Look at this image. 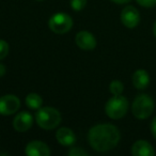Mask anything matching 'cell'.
Here are the masks:
<instances>
[{
	"instance_id": "ba28073f",
	"label": "cell",
	"mask_w": 156,
	"mask_h": 156,
	"mask_svg": "<svg viewBox=\"0 0 156 156\" xmlns=\"http://www.w3.org/2000/svg\"><path fill=\"white\" fill-rule=\"evenodd\" d=\"M33 124V117L29 111H22L13 119V127L16 132L25 133L31 128Z\"/></svg>"
},
{
	"instance_id": "603a6c76",
	"label": "cell",
	"mask_w": 156,
	"mask_h": 156,
	"mask_svg": "<svg viewBox=\"0 0 156 156\" xmlns=\"http://www.w3.org/2000/svg\"><path fill=\"white\" fill-rule=\"evenodd\" d=\"M153 33H154V35H155V37H156V22L154 23V26H153Z\"/></svg>"
},
{
	"instance_id": "ffe728a7",
	"label": "cell",
	"mask_w": 156,
	"mask_h": 156,
	"mask_svg": "<svg viewBox=\"0 0 156 156\" xmlns=\"http://www.w3.org/2000/svg\"><path fill=\"white\" fill-rule=\"evenodd\" d=\"M151 132H152L153 137L156 139V117L154 118L153 121H152V123H151Z\"/></svg>"
},
{
	"instance_id": "4fadbf2b",
	"label": "cell",
	"mask_w": 156,
	"mask_h": 156,
	"mask_svg": "<svg viewBox=\"0 0 156 156\" xmlns=\"http://www.w3.org/2000/svg\"><path fill=\"white\" fill-rule=\"evenodd\" d=\"M133 85L136 89L138 90H144L150 83V75L145 69H137L133 74Z\"/></svg>"
},
{
	"instance_id": "cb8c5ba5",
	"label": "cell",
	"mask_w": 156,
	"mask_h": 156,
	"mask_svg": "<svg viewBox=\"0 0 156 156\" xmlns=\"http://www.w3.org/2000/svg\"><path fill=\"white\" fill-rule=\"evenodd\" d=\"M37 1H42V0H37Z\"/></svg>"
},
{
	"instance_id": "277c9868",
	"label": "cell",
	"mask_w": 156,
	"mask_h": 156,
	"mask_svg": "<svg viewBox=\"0 0 156 156\" xmlns=\"http://www.w3.org/2000/svg\"><path fill=\"white\" fill-rule=\"evenodd\" d=\"M154 111V101L147 94H139L132 104V112L137 119H147Z\"/></svg>"
},
{
	"instance_id": "30bf717a",
	"label": "cell",
	"mask_w": 156,
	"mask_h": 156,
	"mask_svg": "<svg viewBox=\"0 0 156 156\" xmlns=\"http://www.w3.org/2000/svg\"><path fill=\"white\" fill-rule=\"evenodd\" d=\"M25 153L28 156H48L50 155V149L43 141L33 140L26 145Z\"/></svg>"
},
{
	"instance_id": "6da1fadb",
	"label": "cell",
	"mask_w": 156,
	"mask_h": 156,
	"mask_svg": "<svg viewBox=\"0 0 156 156\" xmlns=\"http://www.w3.org/2000/svg\"><path fill=\"white\" fill-rule=\"evenodd\" d=\"M121 135L117 126L109 123H102L94 125L88 133V141L94 151L108 152L117 147Z\"/></svg>"
},
{
	"instance_id": "7a4b0ae2",
	"label": "cell",
	"mask_w": 156,
	"mask_h": 156,
	"mask_svg": "<svg viewBox=\"0 0 156 156\" xmlns=\"http://www.w3.org/2000/svg\"><path fill=\"white\" fill-rule=\"evenodd\" d=\"M34 118L37 125L45 130L55 129L61 123V113L54 107H41Z\"/></svg>"
},
{
	"instance_id": "e0dca14e",
	"label": "cell",
	"mask_w": 156,
	"mask_h": 156,
	"mask_svg": "<svg viewBox=\"0 0 156 156\" xmlns=\"http://www.w3.org/2000/svg\"><path fill=\"white\" fill-rule=\"evenodd\" d=\"M87 5V0H71V8L74 11H81Z\"/></svg>"
},
{
	"instance_id": "7c38bea8",
	"label": "cell",
	"mask_w": 156,
	"mask_h": 156,
	"mask_svg": "<svg viewBox=\"0 0 156 156\" xmlns=\"http://www.w3.org/2000/svg\"><path fill=\"white\" fill-rule=\"evenodd\" d=\"M132 154L134 156H153L155 154L151 143L145 140H138L133 144Z\"/></svg>"
},
{
	"instance_id": "5b68a950",
	"label": "cell",
	"mask_w": 156,
	"mask_h": 156,
	"mask_svg": "<svg viewBox=\"0 0 156 156\" xmlns=\"http://www.w3.org/2000/svg\"><path fill=\"white\" fill-rule=\"evenodd\" d=\"M48 27L54 33L57 34H64L69 32L73 27V20L66 13L59 12L56 13L48 20Z\"/></svg>"
},
{
	"instance_id": "3957f363",
	"label": "cell",
	"mask_w": 156,
	"mask_h": 156,
	"mask_svg": "<svg viewBox=\"0 0 156 156\" xmlns=\"http://www.w3.org/2000/svg\"><path fill=\"white\" fill-rule=\"evenodd\" d=\"M128 110V101L125 96L113 95L107 101L105 105V112L107 117L112 120H119L126 115Z\"/></svg>"
},
{
	"instance_id": "9c48e42d",
	"label": "cell",
	"mask_w": 156,
	"mask_h": 156,
	"mask_svg": "<svg viewBox=\"0 0 156 156\" xmlns=\"http://www.w3.org/2000/svg\"><path fill=\"white\" fill-rule=\"evenodd\" d=\"M76 45L80 49L83 50H92L96 47V39L91 32L89 31H79V32L76 34L75 37Z\"/></svg>"
},
{
	"instance_id": "8fae6325",
	"label": "cell",
	"mask_w": 156,
	"mask_h": 156,
	"mask_svg": "<svg viewBox=\"0 0 156 156\" xmlns=\"http://www.w3.org/2000/svg\"><path fill=\"white\" fill-rule=\"evenodd\" d=\"M56 139L63 147H72L76 142V136L69 127H60L56 132Z\"/></svg>"
},
{
	"instance_id": "5bb4252c",
	"label": "cell",
	"mask_w": 156,
	"mask_h": 156,
	"mask_svg": "<svg viewBox=\"0 0 156 156\" xmlns=\"http://www.w3.org/2000/svg\"><path fill=\"white\" fill-rule=\"evenodd\" d=\"M27 107L32 110H37L42 107L43 105V98H41V95L37 93H29L26 96V100H25Z\"/></svg>"
},
{
	"instance_id": "9a60e30c",
	"label": "cell",
	"mask_w": 156,
	"mask_h": 156,
	"mask_svg": "<svg viewBox=\"0 0 156 156\" xmlns=\"http://www.w3.org/2000/svg\"><path fill=\"white\" fill-rule=\"evenodd\" d=\"M109 91L112 95H121L124 91V85L120 80H112L109 85Z\"/></svg>"
},
{
	"instance_id": "52a82bcc",
	"label": "cell",
	"mask_w": 156,
	"mask_h": 156,
	"mask_svg": "<svg viewBox=\"0 0 156 156\" xmlns=\"http://www.w3.org/2000/svg\"><path fill=\"white\" fill-rule=\"evenodd\" d=\"M121 22L126 28L133 29L138 26L140 22V13L133 5H127L121 12Z\"/></svg>"
},
{
	"instance_id": "d6986e66",
	"label": "cell",
	"mask_w": 156,
	"mask_h": 156,
	"mask_svg": "<svg viewBox=\"0 0 156 156\" xmlns=\"http://www.w3.org/2000/svg\"><path fill=\"white\" fill-rule=\"evenodd\" d=\"M136 1L143 8H153L156 5V0H136Z\"/></svg>"
},
{
	"instance_id": "7402d4cb",
	"label": "cell",
	"mask_w": 156,
	"mask_h": 156,
	"mask_svg": "<svg viewBox=\"0 0 156 156\" xmlns=\"http://www.w3.org/2000/svg\"><path fill=\"white\" fill-rule=\"evenodd\" d=\"M111 1H113L115 3H118V5H124V3L129 2L130 0H111Z\"/></svg>"
},
{
	"instance_id": "2e32d148",
	"label": "cell",
	"mask_w": 156,
	"mask_h": 156,
	"mask_svg": "<svg viewBox=\"0 0 156 156\" xmlns=\"http://www.w3.org/2000/svg\"><path fill=\"white\" fill-rule=\"evenodd\" d=\"M67 154L69 156H89V152H87L83 147H71V150L67 152Z\"/></svg>"
},
{
	"instance_id": "44dd1931",
	"label": "cell",
	"mask_w": 156,
	"mask_h": 156,
	"mask_svg": "<svg viewBox=\"0 0 156 156\" xmlns=\"http://www.w3.org/2000/svg\"><path fill=\"white\" fill-rule=\"evenodd\" d=\"M5 72H7V69H5V66L2 64V63H0V77L5 76Z\"/></svg>"
},
{
	"instance_id": "8992f818",
	"label": "cell",
	"mask_w": 156,
	"mask_h": 156,
	"mask_svg": "<svg viewBox=\"0 0 156 156\" xmlns=\"http://www.w3.org/2000/svg\"><path fill=\"white\" fill-rule=\"evenodd\" d=\"M20 107V100L14 94H5L0 98V115H14Z\"/></svg>"
},
{
	"instance_id": "ac0fdd59",
	"label": "cell",
	"mask_w": 156,
	"mask_h": 156,
	"mask_svg": "<svg viewBox=\"0 0 156 156\" xmlns=\"http://www.w3.org/2000/svg\"><path fill=\"white\" fill-rule=\"evenodd\" d=\"M9 44L5 40H0V60H3L9 54Z\"/></svg>"
}]
</instances>
